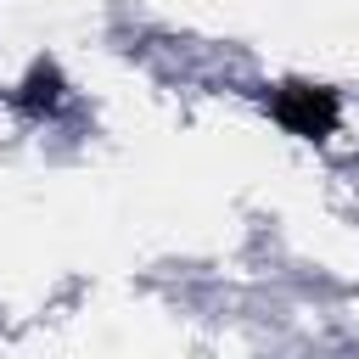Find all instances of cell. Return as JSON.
I'll list each match as a JSON object with an SVG mask.
<instances>
[{
  "mask_svg": "<svg viewBox=\"0 0 359 359\" xmlns=\"http://www.w3.org/2000/svg\"><path fill=\"white\" fill-rule=\"evenodd\" d=\"M337 112H342L337 107V90H325V84H280L269 95V118L280 129L303 135V140H325L337 129Z\"/></svg>",
  "mask_w": 359,
  "mask_h": 359,
  "instance_id": "6da1fadb",
  "label": "cell"
},
{
  "mask_svg": "<svg viewBox=\"0 0 359 359\" xmlns=\"http://www.w3.org/2000/svg\"><path fill=\"white\" fill-rule=\"evenodd\" d=\"M56 101H62V73L50 62H34V73L22 84V107L39 118V112H56Z\"/></svg>",
  "mask_w": 359,
  "mask_h": 359,
  "instance_id": "7a4b0ae2",
  "label": "cell"
}]
</instances>
